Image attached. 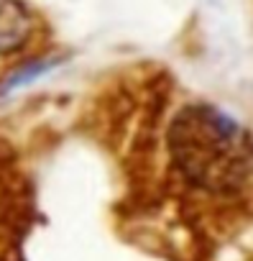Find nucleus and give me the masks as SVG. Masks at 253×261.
<instances>
[{
    "mask_svg": "<svg viewBox=\"0 0 253 261\" xmlns=\"http://www.w3.org/2000/svg\"><path fill=\"white\" fill-rule=\"evenodd\" d=\"M31 34V16L21 0H0V54L16 51Z\"/></svg>",
    "mask_w": 253,
    "mask_h": 261,
    "instance_id": "f257e3e1",
    "label": "nucleus"
}]
</instances>
